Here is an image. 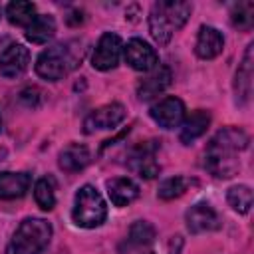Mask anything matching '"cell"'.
<instances>
[{
	"label": "cell",
	"instance_id": "17",
	"mask_svg": "<svg viewBox=\"0 0 254 254\" xmlns=\"http://www.w3.org/2000/svg\"><path fill=\"white\" fill-rule=\"evenodd\" d=\"M30 183L32 177L28 173H12V171L0 173V200H12L24 196L30 189Z\"/></svg>",
	"mask_w": 254,
	"mask_h": 254
},
{
	"label": "cell",
	"instance_id": "10",
	"mask_svg": "<svg viewBox=\"0 0 254 254\" xmlns=\"http://www.w3.org/2000/svg\"><path fill=\"white\" fill-rule=\"evenodd\" d=\"M123 58L135 71H151L159 64V56L155 48H151L141 38H131L123 46Z\"/></svg>",
	"mask_w": 254,
	"mask_h": 254
},
{
	"label": "cell",
	"instance_id": "3",
	"mask_svg": "<svg viewBox=\"0 0 254 254\" xmlns=\"http://www.w3.org/2000/svg\"><path fill=\"white\" fill-rule=\"evenodd\" d=\"M77 46V42H65L44 50L36 60V73L48 81L65 77L81 62V48Z\"/></svg>",
	"mask_w": 254,
	"mask_h": 254
},
{
	"label": "cell",
	"instance_id": "12",
	"mask_svg": "<svg viewBox=\"0 0 254 254\" xmlns=\"http://www.w3.org/2000/svg\"><path fill=\"white\" fill-rule=\"evenodd\" d=\"M30 64V50L24 44H10L0 56V73L8 79L22 75Z\"/></svg>",
	"mask_w": 254,
	"mask_h": 254
},
{
	"label": "cell",
	"instance_id": "29",
	"mask_svg": "<svg viewBox=\"0 0 254 254\" xmlns=\"http://www.w3.org/2000/svg\"><path fill=\"white\" fill-rule=\"evenodd\" d=\"M0 127H2V117H0Z\"/></svg>",
	"mask_w": 254,
	"mask_h": 254
},
{
	"label": "cell",
	"instance_id": "9",
	"mask_svg": "<svg viewBox=\"0 0 254 254\" xmlns=\"http://www.w3.org/2000/svg\"><path fill=\"white\" fill-rule=\"evenodd\" d=\"M149 113L159 127L175 129V127H181V123L185 119V103L179 97L169 95V97H163L157 103H153Z\"/></svg>",
	"mask_w": 254,
	"mask_h": 254
},
{
	"label": "cell",
	"instance_id": "19",
	"mask_svg": "<svg viewBox=\"0 0 254 254\" xmlns=\"http://www.w3.org/2000/svg\"><path fill=\"white\" fill-rule=\"evenodd\" d=\"M107 194L115 206H127L139 196V185L127 177L107 181Z\"/></svg>",
	"mask_w": 254,
	"mask_h": 254
},
{
	"label": "cell",
	"instance_id": "7",
	"mask_svg": "<svg viewBox=\"0 0 254 254\" xmlns=\"http://www.w3.org/2000/svg\"><path fill=\"white\" fill-rule=\"evenodd\" d=\"M155 153H157L155 141H145V143L135 145L127 155L129 169L143 179H155L161 171L159 163L155 161Z\"/></svg>",
	"mask_w": 254,
	"mask_h": 254
},
{
	"label": "cell",
	"instance_id": "24",
	"mask_svg": "<svg viewBox=\"0 0 254 254\" xmlns=\"http://www.w3.org/2000/svg\"><path fill=\"white\" fill-rule=\"evenodd\" d=\"M226 200L238 214H246L252 206V190L246 185H234L226 192Z\"/></svg>",
	"mask_w": 254,
	"mask_h": 254
},
{
	"label": "cell",
	"instance_id": "18",
	"mask_svg": "<svg viewBox=\"0 0 254 254\" xmlns=\"http://www.w3.org/2000/svg\"><path fill=\"white\" fill-rule=\"evenodd\" d=\"M91 155H89V149L85 145H79V143H69L67 147H64L60 151V157H58V165L60 169H64L65 173H77L81 169L87 167Z\"/></svg>",
	"mask_w": 254,
	"mask_h": 254
},
{
	"label": "cell",
	"instance_id": "13",
	"mask_svg": "<svg viewBox=\"0 0 254 254\" xmlns=\"http://www.w3.org/2000/svg\"><path fill=\"white\" fill-rule=\"evenodd\" d=\"M252 50L254 44H248L242 62L238 64L236 75H234V95L238 105H246L252 95V77H254V62H252Z\"/></svg>",
	"mask_w": 254,
	"mask_h": 254
},
{
	"label": "cell",
	"instance_id": "26",
	"mask_svg": "<svg viewBox=\"0 0 254 254\" xmlns=\"http://www.w3.org/2000/svg\"><path fill=\"white\" fill-rule=\"evenodd\" d=\"M230 22L238 30H250L254 26V2H238L230 12Z\"/></svg>",
	"mask_w": 254,
	"mask_h": 254
},
{
	"label": "cell",
	"instance_id": "30",
	"mask_svg": "<svg viewBox=\"0 0 254 254\" xmlns=\"http://www.w3.org/2000/svg\"><path fill=\"white\" fill-rule=\"evenodd\" d=\"M0 14H2V6H0Z\"/></svg>",
	"mask_w": 254,
	"mask_h": 254
},
{
	"label": "cell",
	"instance_id": "27",
	"mask_svg": "<svg viewBox=\"0 0 254 254\" xmlns=\"http://www.w3.org/2000/svg\"><path fill=\"white\" fill-rule=\"evenodd\" d=\"M20 101L28 107H36L38 101H40V91L36 87H26L22 93H20Z\"/></svg>",
	"mask_w": 254,
	"mask_h": 254
},
{
	"label": "cell",
	"instance_id": "5",
	"mask_svg": "<svg viewBox=\"0 0 254 254\" xmlns=\"http://www.w3.org/2000/svg\"><path fill=\"white\" fill-rule=\"evenodd\" d=\"M107 216V204L99 190L91 185H83L75 192L71 218L81 228H95L99 226Z\"/></svg>",
	"mask_w": 254,
	"mask_h": 254
},
{
	"label": "cell",
	"instance_id": "15",
	"mask_svg": "<svg viewBox=\"0 0 254 254\" xmlns=\"http://www.w3.org/2000/svg\"><path fill=\"white\" fill-rule=\"evenodd\" d=\"M222 50H224L222 34L212 26H200L196 44H194V54L200 60H214L216 56L222 54Z\"/></svg>",
	"mask_w": 254,
	"mask_h": 254
},
{
	"label": "cell",
	"instance_id": "14",
	"mask_svg": "<svg viewBox=\"0 0 254 254\" xmlns=\"http://www.w3.org/2000/svg\"><path fill=\"white\" fill-rule=\"evenodd\" d=\"M169 85H171V69L163 64H157L149 71V75L145 79H141V83L137 87V95L141 101H147V99H153L159 93H163Z\"/></svg>",
	"mask_w": 254,
	"mask_h": 254
},
{
	"label": "cell",
	"instance_id": "21",
	"mask_svg": "<svg viewBox=\"0 0 254 254\" xmlns=\"http://www.w3.org/2000/svg\"><path fill=\"white\" fill-rule=\"evenodd\" d=\"M36 16V6L28 0H14L6 6V18L14 26H30Z\"/></svg>",
	"mask_w": 254,
	"mask_h": 254
},
{
	"label": "cell",
	"instance_id": "8",
	"mask_svg": "<svg viewBox=\"0 0 254 254\" xmlns=\"http://www.w3.org/2000/svg\"><path fill=\"white\" fill-rule=\"evenodd\" d=\"M125 119V107L117 101L101 105L97 109H93L85 119H83V133L91 135L95 131H103V129H115L121 121Z\"/></svg>",
	"mask_w": 254,
	"mask_h": 254
},
{
	"label": "cell",
	"instance_id": "6",
	"mask_svg": "<svg viewBox=\"0 0 254 254\" xmlns=\"http://www.w3.org/2000/svg\"><path fill=\"white\" fill-rule=\"evenodd\" d=\"M121 54H123L121 38L113 32H105L95 44V50L91 56V65L99 71H109L119 64Z\"/></svg>",
	"mask_w": 254,
	"mask_h": 254
},
{
	"label": "cell",
	"instance_id": "1",
	"mask_svg": "<svg viewBox=\"0 0 254 254\" xmlns=\"http://www.w3.org/2000/svg\"><path fill=\"white\" fill-rule=\"evenodd\" d=\"M248 135L238 127L220 129L204 149V169L216 179H230L240 169L238 153L248 147Z\"/></svg>",
	"mask_w": 254,
	"mask_h": 254
},
{
	"label": "cell",
	"instance_id": "28",
	"mask_svg": "<svg viewBox=\"0 0 254 254\" xmlns=\"http://www.w3.org/2000/svg\"><path fill=\"white\" fill-rule=\"evenodd\" d=\"M145 254H155V252H145Z\"/></svg>",
	"mask_w": 254,
	"mask_h": 254
},
{
	"label": "cell",
	"instance_id": "25",
	"mask_svg": "<svg viewBox=\"0 0 254 254\" xmlns=\"http://www.w3.org/2000/svg\"><path fill=\"white\" fill-rule=\"evenodd\" d=\"M190 179L187 177H171V179H165L161 185H159V198L163 200H173V198H179L181 194H185V190L190 187Z\"/></svg>",
	"mask_w": 254,
	"mask_h": 254
},
{
	"label": "cell",
	"instance_id": "2",
	"mask_svg": "<svg viewBox=\"0 0 254 254\" xmlns=\"http://www.w3.org/2000/svg\"><path fill=\"white\" fill-rule=\"evenodd\" d=\"M192 12V4L181 0H159L149 12V32L159 46L171 42V38L187 24Z\"/></svg>",
	"mask_w": 254,
	"mask_h": 254
},
{
	"label": "cell",
	"instance_id": "20",
	"mask_svg": "<svg viewBox=\"0 0 254 254\" xmlns=\"http://www.w3.org/2000/svg\"><path fill=\"white\" fill-rule=\"evenodd\" d=\"M56 34V20L50 14H40L32 20L30 26H26V38L32 44H46Z\"/></svg>",
	"mask_w": 254,
	"mask_h": 254
},
{
	"label": "cell",
	"instance_id": "11",
	"mask_svg": "<svg viewBox=\"0 0 254 254\" xmlns=\"http://www.w3.org/2000/svg\"><path fill=\"white\" fill-rule=\"evenodd\" d=\"M185 220H187L189 232H192V234L212 232V230H218V228H220V216H218L216 210H214L210 204H206V202H196V204H192V206L187 210Z\"/></svg>",
	"mask_w": 254,
	"mask_h": 254
},
{
	"label": "cell",
	"instance_id": "22",
	"mask_svg": "<svg viewBox=\"0 0 254 254\" xmlns=\"http://www.w3.org/2000/svg\"><path fill=\"white\" fill-rule=\"evenodd\" d=\"M34 198L42 210H52L56 206V181H54V177H42L34 185Z\"/></svg>",
	"mask_w": 254,
	"mask_h": 254
},
{
	"label": "cell",
	"instance_id": "23",
	"mask_svg": "<svg viewBox=\"0 0 254 254\" xmlns=\"http://www.w3.org/2000/svg\"><path fill=\"white\" fill-rule=\"evenodd\" d=\"M155 240V226L147 220H137L131 224L129 234H127V242L131 244V248H143L149 246Z\"/></svg>",
	"mask_w": 254,
	"mask_h": 254
},
{
	"label": "cell",
	"instance_id": "4",
	"mask_svg": "<svg viewBox=\"0 0 254 254\" xmlns=\"http://www.w3.org/2000/svg\"><path fill=\"white\" fill-rule=\"evenodd\" d=\"M52 238V224L44 218H24L12 240L6 246V254H40Z\"/></svg>",
	"mask_w": 254,
	"mask_h": 254
},
{
	"label": "cell",
	"instance_id": "16",
	"mask_svg": "<svg viewBox=\"0 0 254 254\" xmlns=\"http://www.w3.org/2000/svg\"><path fill=\"white\" fill-rule=\"evenodd\" d=\"M208 125H210V113L208 111H204V109L192 111L181 123V133H179L181 143L183 145H190L192 141H196L198 137H202L206 133Z\"/></svg>",
	"mask_w": 254,
	"mask_h": 254
}]
</instances>
